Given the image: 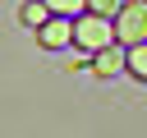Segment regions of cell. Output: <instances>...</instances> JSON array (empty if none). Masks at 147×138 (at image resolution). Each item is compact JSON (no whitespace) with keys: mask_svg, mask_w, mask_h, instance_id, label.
Instances as JSON below:
<instances>
[{"mask_svg":"<svg viewBox=\"0 0 147 138\" xmlns=\"http://www.w3.org/2000/svg\"><path fill=\"white\" fill-rule=\"evenodd\" d=\"M115 41V23L110 18H101V14H78L74 18V46L83 51V55H96V51H106Z\"/></svg>","mask_w":147,"mask_h":138,"instance_id":"6da1fadb","label":"cell"},{"mask_svg":"<svg viewBox=\"0 0 147 138\" xmlns=\"http://www.w3.org/2000/svg\"><path fill=\"white\" fill-rule=\"evenodd\" d=\"M46 9H51L55 18H78V14L87 9V0H46Z\"/></svg>","mask_w":147,"mask_h":138,"instance_id":"52a82bcc","label":"cell"},{"mask_svg":"<svg viewBox=\"0 0 147 138\" xmlns=\"http://www.w3.org/2000/svg\"><path fill=\"white\" fill-rule=\"evenodd\" d=\"M110 23H115V41H119V46H138V41H147V0H129V5H119V14H115Z\"/></svg>","mask_w":147,"mask_h":138,"instance_id":"7a4b0ae2","label":"cell"},{"mask_svg":"<svg viewBox=\"0 0 147 138\" xmlns=\"http://www.w3.org/2000/svg\"><path fill=\"white\" fill-rule=\"evenodd\" d=\"M124 60H129V46L110 41L106 51L92 55V74H96V78H115V74H124Z\"/></svg>","mask_w":147,"mask_h":138,"instance_id":"277c9868","label":"cell"},{"mask_svg":"<svg viewBox=\"0 0 147 138\" xmlns=\"http://www.w3.org/2000/svg\"><path fill=\"white\" fill-rule=\"evenodd\" d=\"M124 74H133L138 83H147V41L129 46V60H124Z\"/></svg>","mask_w":147,"mask_h":138,"instance_id":"5b68a950","label":"cell"},{"mask_svg":"<svg viewBox=\"0 0 147 138\" xmlns=\"http://www.w3.org/2000/svg\"><path fill=\"white\" fill-rule=\"evenodd\" d=\"M18 18H23L28 28H41V23L51 18V9H46V0H28V5L18 9Z\"/></svg>","mask_w":147,"mask_h":138,"instance_id":"8992f818","label":"cell"},{"mask_svg":"<svg viewBox=\"0 0 147 138\" xmlns=\"http://www.w3.org/2000/svg\"><path fill=\"white\" fill-rule=\"evenodd\" d=\"M124 0H87V14H101V18H115Z\"/></svg>","mask_w":147,"mask_h":138,"instance_id":"ba28073f","label":"cell"},{"mask_svg":"<svg viewBox=\"0 0 147 138\" xmlns=\"http://www.w3.org/2000/svg\"><path fill=\"white\" fill-rule=\"evenodd\" d=\"M37 41L46 46V51H64V46H74V18H46L41 28H37Z\"/></svg>","mask_w":147,"mask_h":138,"instance_id":"3957f363","label":"cell"}]
</instances>
